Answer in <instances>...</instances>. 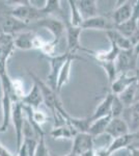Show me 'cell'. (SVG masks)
Returning <instances> with one entry per match:
<instances>
[{
    "label": "cell",
    "instance_id": "obj_36",
    "mask_svg": "<svg viewBox=\"0 0 139 156\" xmlns=\"http://www.w3.org/2000/svg\"><path fill=\"white\" fill-rule=\"evenodd\" d=\"M129 156H139V148H129Z\"/></svg>",
    "mask_w": 139,
    "mask_h": 156
},
{
    "label": "cell",
    "instance_id": "obj_37",
    "mask_svg": "<svg viewBox=\"0 0 139 156\" xmlns=\"http://www.w3.org/2000/svg\"><path fill=\"white\" fill-rule=\"evenodd\" d=\"M133 52H134V54H135V56L138 58L139 57V43H137V44L133 46Z\"/></svg>",
    "mask_w": 139,
    "mask_h": 156
},
{
    "label": "cell",
    "instance_id": "obj_6",
    "mask_svg": "<svg viewBox=\"0 0 139 156\" xmlns=\"http://www.w3.org/2000/svg\"><path fill=\"white\" fill-rule=\"evenodd\" d=\"M71 55L68 52H64L62 54H55L53 56L49 57L50 62V72L48 74V81L47 84L51 87L52 90H54L55 92H57V79L59 72L61 70V68L64 67V62H67V59L69 58Z\"/></svg>",
    "mask_w": 139,
    "mask_h": 156
},
{
    "label": "cell",
    "instance_id": "obj_34",
    "mask_svg": "<svg viewBox=\"0 0 139 156\" xmlns=\"http://www.w3.org/2000/svg\"><path fill=\"white\" fill-rule=\"evenodd\" d=\"M133 134V142L130 148H139V130L132 132Z\"/></svg>",
    "mask_w": 139,
    "mask_h": 156
},
{
    "label": "cell",
    "instance_id": "obj_5",
    "mask_svg": "<svg viewBox=\"0 0 139 156\" xmlns=\"http://www.w3.org/2000/svg\"><path fill=\"white\" fill-rule=\"evenodd\" d=\"M47 41L33 31L21 32L15 36V48L20 50H31L43 48Z\"/></svg>",
    "mask_w": 139,
    "mask_h": 156
},
{
    "label": "cell",
    "instance_id": "obj_26",
    "mask_svg": "<svg viewBox=\"0 0 139 156\" xmlns=\"http://www.w3.org/2000/svg\"><path fill=\"white\" fill-rule=\"evenodd\" d=\"M136 87H137V82L131 84L130 87H128L125 90H123L120 95H116L120 100L122 101L123 106L126 108L130 107L131 105H133L135 103V94H136Z\"/></svg>",
    "mask_w": 139,
    "mask_h": 156
},
{
    "label": "cell",
    "instance_id": "obj_10",
    "mask_svg": "<svg viewBox=\"0 0 139 156\" xmlns=\"http://www.w3.org/2000/svg\"><path fill=\"white\" fill-rule=\"evenodd\" d=\"M93 140H95V137H92L88 132L77 133L76 136L73 138V146L71 152L77 156H80L87 151L95 149Z\"/></svg>",
    "mask_w": 139,
    "mask_h": 156
},
{
    "label": "cell",
    "instance_id": "obj_19",
    "mask_svg": "<svg viewBox=\"0 0 139 156\" xmlns=\"http://www.w3.org/2000/svg\"><path fill=\"white\" fill-rule=\"evenodd\" d=\"M75 59H83L82 57H79L76 55H71L69 58L67 59V62H64V67L61 68L58 75L57 79V93H59L61 90L62 87L69 82L70 80V75H71V69H72V64L74 62Z\"/></svg>",
    "mask_w": 139,
    "mask_h": 156
},
{
    "label": "cell",
    "instance_id": "obj_11",
    "mask_svg": "<svg viewBox=\"0 0 139 156\" xmlns=\"http://www.w3.org/2000/svg\"><path fill=\"white\" fill-rule=\"evenodd\" d=\"M134 1H123L111 12L110 20L114 25L122 24L132 18Z\"/></svg>",
    "mask_w": 139,
    "mask_h": 156
},
{
    "label": "cell",
    "instance_id": "obj_32",
    "mask_svg": "<svg viewBox=\"0 0 139 156\" xmlns=\"http://www.w3.org/2000/svg\"><path fill=\"white\" fill-rule=\"evenodd\" d=\"M34 156H50L49 150H48L46 142H45V136L39 138V143H37V147L36 150H35Z\"/></svg>",
    "mask_w": 139,
    "mask_h": 156
},
{
    "label": "cell",
    "instance_id": "obj_40",
    "mask_svg": "<svg viewBox=\"0 0 139 156\" xmlns=\"http://www.w3.org/2000/svg\"><path fill=\"white\" fill-rule=\"evenodd\" d=\"M134 75H135L136 78H137V82H139V68H137V69L135 70V73H134Z\"/></svg>",
    "mask_w": 139,
    "mask_h": 156
},
{
    "label": "cell",
    "instance_id": "obj_33",
    "mask_svg": "<svg viewBox=\"0 0 139 156\" xmlns=\"http://www.w3.org/2000/svg\"><path fill=\"white\" fill-rule=\"evenodd\" d=\"M132 19L136 20V21H138V19H139V0H137V1H134Z\"/></svg>",
    "mask_w": 139,
    "mask_h": 156
},
{
    "label": "cell",
    "instance_id": "obj_23",
    "mask_svg": "<svg viewBox=\"0 0 139 156\" xmlns=\"http://www.w3.org/2000/svg\"><path fill=\"white\" fill-rule=\"evenodd\" d=\"M106 34H107L109 42H113L120 50H129L133 48L130 39L123 37L115 29L108 30V31H106Z\"/></svg>",
    "mask_w": 139,
    "mask_h": 156
},
{
    "label": "cell",
    "instance_id": "obj_9",
    "mask_svg": "<svg viewBox=\"0 0 139 156\" xmlns=\"http://www.w3.org/2000/svg\"><path fill=\"white\" fill-rule=\"evenodd\" d=\"M137 60L133 52V48L129 50H122L115 60L116 69L118 74H125V73L135 72L137 69Z\"/></svg>",
    "mask_w": 139,
    "mask_h": 156
},
{
    "label": "cell",
    "instance_id": "obj_17",
    "mask_svg": "<svg viewBox=\"0 0 139 156\" xmlns=\"http://www.w3.org/2000/svg\"><path fill=\"white\" fill-rule=\"evenodd\" d=\"M20 102L23 105H25V106L31 107L33 109H39L40 105L42 103H44V99H43L42 90L39 85H37V83L33 82V85H32L30 92L25 95L24 98Z\"/></svg>",
    "mask_w": 139,
    "mask_h": 156
},
{
    "label": "cell",
    "instance_id": "obj_21",
    "mask_svg": "<svg viewBox=\"0 0 139 156\" xmlns=\"http://www.w3.org/2000/svg\"><path fill=\"white\" fill-rule=\"evenodd\" d=\"M77 6L83 20H87L98 16L97 1H95V0H81V1H77Z\"/></svg>",
    "mask_w": 139,
    "mask_h": 156
},
{
    "label": "cell",
    "instance_id": "obj_41",
    "mask_svg": "<svg viewBox=\"0 0 139 156\" xmlns=\"http://www.w3.org/2000/svg\"><path fill=\"white\" fill-rule=\"evenodd\" d=\"M65 156H77V155H75V154H74V153L70 152V153H69V154H68V155H65Z\"/></svg>",
    "mask_w": 139,
    "mask_h": 156
},
{
    "label": "cell",
    "instance_id": "obj_35",
    "mask_svg": "<svg viewBox=\"0 0 139 156\" xmlns=\"http://www.w3.org/2000/svg\"><path fill=\"white\" fill-rule=\"evenodd\" d=\"M0 156H17V155L9 152V149H6V147H4V146L0 143Z\"/></svg>",
    "mask_w": 139,
    "mask_h": 156
},
{
    "label": "cell",
    "instance_id": "obj_38",
    "mask_svg": "<svg viewBox=\"0 0 139 156\" xmlns=\"http://www.w3.org/2000/svg\"><path fill=\"white\" fill-rule=\"evenodd\" d=\"M80 156H96V150L95 149L89 150V151H87V152L83 153V154Z\"/></svg>",
    "mask_w": 139,
    "mask_h": 156
},
{
    "label": "cell",
    "instance_id": "obj_22",
    "mask_svg": "<svg viewBox=\"0 0 139 156\" xmlns=\"http://www.w3.org/2000/svg\"><path fill=\"white\" fill-rule=\"evenodd\" d=\"M111 119H112L111 115H107V117L92 121L89 126V129H88V133H89L92 137L104 134L106 132V129H107L108 125H109Z\"/></svg>",
    "mask_w": 139,
    "mask_h": 156
},
{
    "label": "cell",
    "instance_id": "obj_4",
    "mask_svg": "<svg viewBox=\"0 0 139 156\" xmlns=\"http://www.w3.org/2000/svg\"><path fill=\"white\" fill-rule=\"evenodd\" d=\"M29 27H36V28L40 27V28H46L47 30H49L53 37L52 43L55 46L58 45V43L60 42V40H61V37L65 31V25L64 20L55 18L53 16L45 17V18L34 22Z\"/></svg>",
    "mask_w": 139,
    "mask_h": 156
},
{
    "label": "cell",
    "instance_id": "obj_1",
    "mask_svg": "<svg viewBox=\"0 0 139 156\" xmlns=\"http://www.w3.org/2000/svg\"><path fill=\"white\" fill-rule=\"evenodd\" d=\"M0 82L2 89L1 98V110H2V120L0 125V134L4 133L9 129V126L12 122V112L15 102H20L16 99L12 93V79L9 78L7 72L0 74Z\"/></svg>",
    "mask_w": 139,
    "mask_h": 156
},
{
    "label": "cell",
    "instance_id": "obj_25",
    "mask_svg": "<svg viewBox=\"0 0 139 156\" xmlns=\"http://www.w3.org/2000/svg\"><path fill=\"white\" fill-rule=\"evenodd\" d=\"M114 29L116 30V31L120 32V34H123V37L130 39V37L135 34L136 30L138 29L137 21L131 18L130 20L123 22V23H122V24L114 25Z\"/></svg>",
    "mask_w": 139,
    "mask_h": 156
},
{
    "label": "cell",
    "instance_id": "obj_24",
    "mask_svg": "<svg viewBox=\"0 0 139 156\" xmlns=\"http://www.w3.org/2000/svg\"><path fill=\"white\" fill-rule=\"evenodd\" d=\"M92 118H90V115L87 118H82V119L73 118L70 115V118L67 121L68 124L71 125L78 133L88 132V129H89V126H90V124H92Z\"/></svg>",
    "mask_w": 139,
    "mask_h": 156
},
{
    "label": "cell",
    "instance_id": "obj_39",
    "mask_svg": "<svg viewBox=\"0 0 139 156\" xmlns=\"http://www.w3.org/2000/svg\"><path fill=\"white\" fill-rule=\"evenodd\" d=\"M135 102H139V82H137V87H136V94H135Z\"/></svg>",
    "mask_w": 139,
    "mask_h": 156
},
{
    "label": "cell",
    "instance_id": "obj_20",
    "mask_svg": "<svg viewBox=\"0 0 139 156\" xmlns=\"http://www.w3.org/2000/svg\"><path fill=\"white\" fill-rule=\"evenodd\" d=\"M77 133L78 132L71 125L64 123L55 126L50 132V135L54 140H73Z\"/></svg>",
    "mask_w": 139,
    "mask_h": 156
},
{
    "label": "cell",
    "instance_id": "obj_42",
    "mask_svg": "<svg viewBox=\"0 0 139 156\" xmlns=\"http://www.w3.org/2000/svg\"><path fill=\"white\" fill-rule=\"evenodd\" d=\"M137 26H138V29H139V19H138V21H137Z\"/></svg>",
    "mask_w": 139,
    "mask_h": 156
},
{
    "label": "cell",
    "instance_id": "obj_31",
    "mask_svg": "<svg viewBox=\"0 0 139 156\" xmlns=\"http://www.w3.org/2000/svg\"><path fill=\"white\" fill-rule=\"evenodd\" d=\"M12 93H14V96L16 97L18 101H21L24 98L25 94L24 92V83L22 80L20 79H12Z\"/></svg>",
    "mask_w": 139,
    "mask_h": 156
},
{
    "label": "cell",
    "instance_id": "obj_18",
    "mask_svg": "<svg viewBox=\"0 0 139 156\" xmlns=\"http://www.w3.org/2000/svg\"><path fill=\"white\" fill-rule=\"evenodd\" d=\"M114 95L112 93H108L107 95L104 97V99L102 100L97 107H96L95 112H92V115H90L92 121L101 119V118L107 117V115H111V105H112V100Z\"/></svg>",
    "mask_w": 139,
    "mask_h": 156
},
{
    "label": "cell",
    "instance_id": "obj_12",
    "mask_svg": "<svg viewBox=\"0 0 139 156\" xmlns=\"http://www.w3.org/2000/svg\"><path fill=\"white\" fill-rule=\"evenodd\" d=\"M15 49V36L0 34V64L6 65Z\"/></svg>",
    "mask_w": 139,
    "mask_h": 156
},
{
    "label": "cell",
    "instance_id": "obj_30",
    "mask_svg": "<svg viewBox=\"0 0 139 156\" xmlns=\"http://www.w3.org/2000/svg\"><path fill=\"white\" fill-rule=\"evenodd\" d=\"M125 106L122 103V101L120 100L116 95L113 96L112 100V105H111V117L112 118H122V115L123 114V110H125Z\"/></svg>",
    "mask_w": 139,
    "mask_h": 156
},
{
    "label": "cell",
    "instance_id": "obj_16",
    "mask_svg": "<svg viewBox=\"0 0 139 156\" xmlns=\"http://www.w3.org/2000/svg\"><path fill=\"white\" fill-rule=\"evenodd\" d=\"M135 82H137V78L135 75H130L129 73L118 74L116 79L110 84V93H112L113 95H120L123 90Z\"/></svg>",
    "mask_w": 139,
    "mask_h": 156
},
{
    "label": "cell",
    "instance_id": "obj_29",
    "mask_svg": "<svg viewBox=\"0 0 139 156\" xmlns=\"http://www.w3.org/2000/svg\"><path fill=\"white\" fill-rule=\"evenodd\" d=\"M42 11L45 15L51 16L53 12H61V5H60V1L58 0H47L45 1V4L42 6Z\"/></svg>",
    "mask_w": 139,
    "mask_h": 156
},
{
    "label": "cell",
    "instance_id": "obj_15",
    "mask_svg": "<svg viewBox=\"0 0 139 156\" xmlns=\"http://www.w3.org/2000/svg\"><path fill=\"white\" fill-rule=\"evenodd\" d=\"M122 118L128 124L131 133L139 130V102H135L130 107L125 108Z\"/></svg>",
    "mask_w": 139,
    "mask_h": 156
},
{
    "label": "cell",
    "instance_id": "obj_14",
    "mask_svg": "<svg viewBox=\"0 0 139 156\" xmlns=\"http://www.w3.org/2000/svg\"><path fill=\"white\" fill-rule=\"evenodd\" d=\"M82 29H97V30H112L114 29V24L110 19L103 16H96L93 18L83 21Z\"/></svg>",
    "mask_w": 139,
    "mask_h": 156
},
{
    "label": "cell",
    "instance_id": "obj_13",
    "mask_svg": "<svg viewBox=\"0 0 139 156\" xmlns=\"http://www.w3.org/2000/svg\"><path fill=\"white\" fill-rule=\"evenodd\" d=\"M106 134L113 138H117L123 135H127L130 132L128 124L123 118H112L106 129Z\"/></svg>",
    "mask_w": 139,
    "mask_h": 156
},
{
    "label": "cell",
    "instance_id": "obj_2",
    "mask_svg": "<svg viewBox=\"0 0 139 156\" xmlns=\"http://www.w3.org/2000/svg\"><path fill=\"white\" fill-rule=\"evenodd\" d=\"M17 3V5H11V4H7L6 2V14L11 15V16L18 19L19 21L23 22L28 27L31 24H33L34 22L47 17L43 12L42 7H36L32 5L30 1H19Z\"/></svg>",
    "mask_w": 139,
    "mask_h": 156
},
{
    "label": "cell",
    "instance_id": "obj_7",
    "mask_svg": "<svg viewBox=\"0 0 139 156\" xmlns=\"http://www.w3.org/2000/svg\"><path fill=\"white\" fill-rule=\"evenodd\" d=\"M65 25V32H67V51L68 53L76 55L79 50H83L80 44V36H81V27H75L69 22V20L62 18Z\"/></svg>",
    "mask_w": 139,
    "mask_h": 156
},
{
    "label": "cell",
    "instance_id": "obj_27",
    "mask_svg": "<svg viewBox=\"0 0 139 156\" xmlns=\"http://www.w3.org/2000/svg\"><path fill=\"white\" fill-rule=\"evenodd\" d=\"M68 3H69L70 12H71L69 22L73 25V26L81 27L82 28V24H83V21H84V20H83L81 15H80L79 9H78L77 1H75V0H70V1H68Z\"/></svg>",
    "mask_w": 139,
    "mask_h": 156
},
{
    "label": "cell",
    "instance_id": "obj_8",
    "mask_svg": "<svg viewBox=\"0 0 139 156\" xmlns=\"http://www.w3.org/2000/svg\"><path fill=\"white\" fill-rule=\"evenodd\" d=\"M12 122L15 128V135H16V147L17 151L21 147L23 142V128L25 123L24 110L21 102H15L12 112Z\"/></svg>",
    "mask_w": 139,
    "mask_h": 156
},
{
    "label": "cell",
    "instance_id": "obj_28",
    "mask_svg": "<svg viewBox=\"0 0 139 156\" xmlns=\"http://www.w3.org/2000/svg\"><path fill=\"white\" fill-rule=\"evenodd\" d=\"M98 64L104 69L106 75H107V77H108V81H109V83L111 84L116 79V77L118 76L115 62H98Z\"/></svg>",
    "mask_w": 139,
    "mask_h": 156
},
{
    "label": "cell",
    "instance_id": "obj_3",
    "mask_svg": "<svg viewBox=\"0 0 139 156\" xmlns=\"http://www.w3.org/2000/svg\"><path fill=\"white\" fill-rule=\"evenodd\" d=\"M29 76L31 77V79H33V82L37 83V85L40 87V89L42 90V95H43V99H44V103L46 104V106L49 109L52 110L54 117L59 114L62 117V119L65 121L67 123L68 119L70 118V115L67 112V110L64 109L62 106L61 102H60L59 98H58L57 92H55L54 90H52L49 85L47 84V82H44L39 76L34 74V73L28 71Z\"/></svg>",
    "mask_w": 139,
    "mask_h": 156
}]
</instances>
